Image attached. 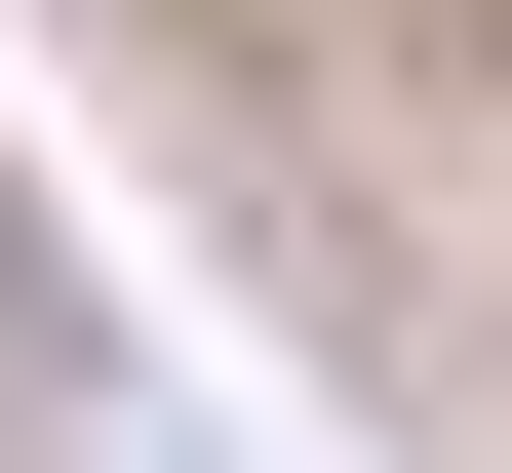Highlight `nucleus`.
Returning <instances> with one entry per match:
<instances>
[{
	"label": "nucleus",
	"instance_id": "nucleus-1",
	"mask_svg": "<svg viewBox=\"0 0 512 473\" xmlns=\"http://www.w3.org/2000/svg\"><path fill=\"white\" fill-rule=\"evenodd\" d=\"M394 40H434V79H512V0H394Z\"/></svg>",
	"mask_w": 512,
	"mask_h": 473
}]
</instances>
